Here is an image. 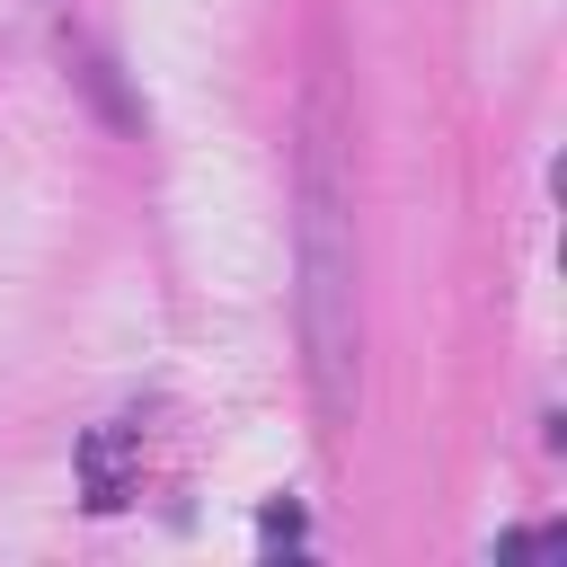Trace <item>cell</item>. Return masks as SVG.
Here are the masks:
<instances>
[{"instance_id":"6da1fadb","label":"cell","mask_w":567,"mask_h":567,"mask_svg":"<svg viewBox=\"0 0 567 567\" xmlns=\"http://www.w3.org/2000/svg\"><path fill=\"white\" fill-rule=\"evenodd\" d=\"M301 346H310V399L319 416H354V230L328 124H310L301 151Z\"/></svg>"},{"instance_id":"7a4b0ae2","label":"cell","mask_w":567,"mask_h":567,"mask_svg":"<svg viewBox=\"0 0 567 567\" xmlns=\"http://www.w3.org/2000/svg\"><path fill=\"white\" fill-rule=\"evenodd\" d=\"M133 470H142V425H97L89 443H80V505L89 514H115L124 496H133Z\"/></svg>"},{"instance_id":"3957f363","label":"cell","mask_w":567,"mask_h":567,"mask_svg":"<svg viewBox=\"0 0 567 567\" xmlns=\"http://www.w3.org/2000/svg\"><path fill=\"white\" fill-rule=\"evenodd\" d=\"M257 532H266V540H301V505H292V496H284V505H266V514H257Z\"/></svg>"}]
</instances>
